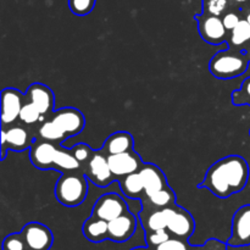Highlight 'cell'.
<instances>
[{
  "label": "cell",
  "instance_id": "obj_1",
  "mask_svg": "<svg viewBox=\"0 0 250 250\" xmlns=\"http://www.w3.org/2000/svg\"><path fill=\"white\" fill-rule=\"evenodd\" d=\"M249 180V165L239 155H229L212 164L198 187L207 188L215 197L226 199L241 192Z\"/></svg>",
  "mask_w": 250,
  "mask_h": 250
},
{
  "label": "cell",
  "instance_id": "obj_2",
  "mask_svg": "<svg viewBox=\"0 0 250 250\" xmlns=\"http://www.w3.org/2000/svg\"><path fill=\"white\" fill-rule=\"evenodd\" d=\"M250 62L244 50H232L227 48L215 54L209 62V70L214 77L231 80L243 75Z\"/></svg>",
  "mask_w": 250,
  "mask_h": 250
},
{
  "label": "cell",
  "instance_id": "obj_3",
  "mask_svg": "<svg viewBox=\"0 0 250 250\" xmlns=\"http://www.w3.org/2000/svg\"><path fill=\"white\" fill-rule=\"evenodd\" d=\"M87 194L88 183L83 175L67 171L56 182L55 198L63 207H78L84 202Z\"/></svg>",
  "mask_w": 250,
  "mask_h": 250
},
{
  "label": "cell",
  "instance_id": "obj_4",
  "mask_svg": "<svg viewBox=\"0 0 250 250\" xmlns=\"http://www.w3.org/2000/svg\"><path fill=\"white\" fill-rule=\"evenodd\" d=\"M227 244L234 248L250 246V204L243 205L234 212L231 225V237Z\"/></svg>",
  "mask_w": 250,
  "mask_h": 250
},
{
  "label": "cell",
  "instance_id": "obj_5",
  "mask_svg": "<svg viewBox=\"0 0 250 250\" xmlns=\"http://www.w3.org/2000/svg\"><path fill=\"white\" fill-rule=\"evenodd\" d=\"M194 19L198 22L200 37L205 42L212 45H217L226 41L227 29L222 22L221 16H214L203 12L202 15L194 16Z\"/></svg>",
  "mask_w": 250,
  "mask_h": 250
},
{
  "label": "cell",
  "instance_id": "obj_6",
  "mask_svg": "<svg viewBox=\"0 0 250 250\" xmlns=\"http://www.w3.org/2000/svg\"><path fill=\"white\" fill-rule=\"evenodd\" d=\"M85 176L98 187H106L114 181L115 177L110 170L107 155L103 149L99 151H93L92 158L87 163Z\"/></svg>",
  "mask_w": 250,
  "mask_h": 250
},
{
  "label": "cell",
  "instance_id": "obj_7",
  "mask_svg": "<svg viewBox=\"0 0 250 250\" xmlns=\"http://www.w3.org/2000/svg\"><path fill=\"white\" fill-rule=\"evenodd\" d=\"M128 211L126 202L116 193H107L102 195L93 207L92 215L105 221H111Z\"/></svg>",
  "mask_w": 250,
  "mask_h": 250
},
{
  "label": "cell",
  "instance_id": "obj_8",
  "mask_svg": "<svg viewBox=\"0 0 250 250\" xmlns=\"http://www.w3.org/2000/svg\"><path fill=\"white\" fill-rule=\"evenodd\" d=\"M27 250H49L53 247V232L45 225L29 222L21 231Z\"/></svg>",
  "mask_w": 250,
  "mask_h": 250
},
{
  "label": "cell",
  "instance_id": "obj_9",
  "mask_svg": "<svg viewBox=\"0 0 250 250\" xmlns=\"http://www.w3.org/2000/svg\"><path fill=\"white\" fill-rule=\"evenodd\" d=\"M107 163L115 178H121L129 173L138 172L144 165L141 156L133 150L107 155Z\"/></svg>",
  "mask_w": 250,
  "mask_h": 250
},
{
  "label": "cell",
  "instance_id": "obj_10",
  "mask_svg": "<svg viewBox=\"0 0 250 250\" xmlns=\"http://www.w3.org/2000/svg\"><path fill=\"white\" fill-rule=\"evenodd\" d=\"M26 95L15 88H5L1 92V122L2 126L11 125L20 119V111L24 104Z\"/></svg>",
  "mask_w": 250,
  "mask_h": 250
},
{
  "label": "cell",
  "instance_id": "obj_11",
  "mask_svg": "<svg viewBox=\"0 0 250 250\" xmlns=\"http://www.w3.org/2000/svg\"><path fill=\"white\" fill-rule=\"evenodd\" d=\"M53 121L63 129L68 137L80 134L85 125V119L80 110L75 107H63L54 112Z\"/></svg>",
  "mask_w": 250,
  "mask_h": 250
},
{
  "label": "cell",
  "instance_id": "obj_12",
  "mask_svg": "<svg viewBox=\"0 0 250 250\" xmlns=\"http://www.w3.org/2000/svg\"><path fill=\"white\" fill-rule=\"evenodd\" d=\"M137 221L136 217L129 211L125 212L121 216L107 222L109 229V239L116 243L127 242L136 232Z\"/></svg>",
  "mask_w": 250,
  "mask_h": 250
},
{
  "label": "cell",
  "instance_id": "obj_13",
  "mask_svg": "<svg viewBox=\"0 0 250 250\" xmlns=\"http://www.w3.org/2000/svg\"><path fill=\"white\" fill-rule=\"evenodd\" d=\"M194 229L195 222L189 211L176 204L175 212H173L167 226V231L170 232L171 236L188 241V238L194 232Z\"/></svg>",
  "mask_w": 250,
  "mask_h": 250
},
{
  "label": "cell",
  "instance_id": "obj_14",
  "mask_svg": "<svg viewBox=\"0 0 250 250\" xmlns=\"http://www.w3.org/2000/svg\"><path fill=\"white\" fill-rule=\"evenodd\" d=\"M26 99L39 110L42 116L53 111L55 104L53 90L43 83H33L29 85L26 92Z\"/></svg>",
  "mask_w": 250,
  "mask_h": 250
},
{
  "label": "cell",
  "instance_id": "obj_15",
  "mask_svg": "<svg viewBox=\"0 0 250 250\" xmlns=\"http://www.w3.org/2000/svg\"><path fill=\"white\" fill-rule=\"evenodd\" d=\"M58 148L51 142L33 141L29 151V159L31 163L41 170L54 167V160H55Z\"/></svg>",
  "mask_w": 250,
  "mask_h": 250
},
{
  "label": "cell",
  "instance_id": "obj_16",
  "mask_svg": "<svg viewBox=\"0 0 250 250\" xmlns=\"http://www.w3.org/2000/svg\"><path fill=\"white\" fill-rule=\"evenodd\" d=\"M176 204L172 207L163 208V209L151 210L148 212H141V221L143 225L144 232H153L158 229H167L168 222L175 212Z\"/></svg>",
  "mask_w": 250,
  "mask_h": 250
},
{
  "label": "cell",
  "instance_id": "obj_17",
  "mask_svg": "<svg viewBox=\"0 0 250 250\" xmlns=\"http://www.w3.org/2000/svg\"><path fill=\"white\" fill-rule=\"evenodd\" d=\"M146 189V197L154 194L167 186V180L163 171L154 164H144L139 170Z\"/></svg>",
  "mask_w": 250,
  "mask_h": 250
},
{
  "label": "cell",
  "instance_id": "obj_18",
  "mask_svg": "<svg viewBox=\"0 0 250 250\" xmlns=\"http://www.w3.org/2000/svg\"><path fill=\"white\" fill-rule=\"evenodd\" d=\"M133 137L129 132H115L111 136L107 137L104 146H103V150L105 151L106 155L126 153V151L133 150Z\"/></svg>",
  "mask_w": 250,
  "mask_h": 250
},
{
  "label": "cell",
  "instance_id": "obj_19",
  "mask_svg": "<svg viewBox=\"0 0 250 250\" xmlns=\"http://www.w3.org/2000/svg\"><path fill=\"white\" fill-rule=\"evenodd\" d=\"M83 234L85 239L93 243H100V242L109 239V229H107V221L99 219L97 216H90L85 220L82 227Z\"/></svg>",
  "mask_w": 250,
  "mask_h": 250
},
{
  "label": "cell",
  "instance_id": "obj_20",
  "mask_svg": "<svg viewBox=\"0 0 250 250\" xmlns=\"http://www.w3.org/2000/svg\"><path fill=\"white\" fill-rule=\"evenodd\" d=\"M119 180L121 190L128 198H132V199H142V197L146 195L144 183L139 171L138 172H133L127 176H124V177L119 178Z\"/></svg>",
  "mask_w": 250,
  "mask_h": 250
},
{
  "label": "cell",
  "instance_id": "obj_21",
  "mask_svg": "<svg viewBox=\"0 0 250 250\" xmlns=\"http://www.w3.org/2000/svg\"><path fill=\"white\" fill-rule=\"evenodd\" d=\"M32 142L29 141L28 132L23 127L15 126L6 129V148L7 150L23 151L32 146Z\"/></svg>",
  "mask_w": 250,
  "mask_h": 250
},
{
  "label": "cell",
  "instance_id": "obj_22",
  "mask_svg": "<svg viewBox=\"0 0 250 250\" xmlns=\"http://www.w3.org/2000/svg\"><path fill=\"white\" fill-rule=\"evenodd\" d=\"M148 200L149 204L151 205V209L148 210V211H151V210L156 209H163V208L172 207V205L176 204V194L173 192L172 188L170 186H166L163 189L158 190L154 194L148 195L146 198H142V200ZM148 211H142V212H148Z\"/></svg>",
  "mask_w": 250,
  "mask_h": 250
},
{
  "label": "cell",
  "instance_id": "obj_23",
  "mask_svg": "<svg viewBox=\"0 0 250 250\" xmlns=\"http://www.w3.org/2000/svg\"><path fill=\"white\" fill-rule=\"evenodd\" d=\"M81 167V163L76 159L72 151H65L58 149L54 160V167L61 171H75Z\"/></svg>",
  "mask_w": 250,
  "mask_h": 250
},
{
  "label": "cell",
  "instance_id": "obj_24",
  "mask_svg": "<svg viewBox=\"0 0 250 250\" xmlns=\"http://www.w3.org/2000/svg\"><path fill=\"white\" fill-rule=\"evenodd\" d=\"M39 136L48 142H63L68 138L67 134L63 132V129L59 126L53 120L48 122H44L39 128Z\"/></svg>",
  "mask_w": 250,
  "mask_h": 250
},
{
  "label": "cell",
  "instance_id": "obj_25",
  "mask_svg": "<svg viewBox=\"0 0 250 250\" xmlns=\"http://www.w3.org/2000/svg\"><path fill=\"white\" fill-rule=\"evenodd\" d=\"M250 42V23L246 20H241L239 23L231 31L229 43L232 46H242Z\"/></svg>",
  "mask_w": 250,
  "mask_h": 250
},
{
  "label": "cell",
  "instance_id": "obj_26",
  "mask_svg": "<svg viewBox=\"0 0 250 250\" xmlns=\"http://www.w3.org/2000/svg\"><path fill=\"white\" fill-rule=\"evenodd\" d=\"M231 99L236 106H242V105H249L250 106V77L243 81L239 89L232 93Z\"/></svg>",
  "mask_w": 250,
  "mask_h": 250
},
{
  "label": "cell",
  "instance_id": "obj_27",
  "mask_svg": "<svg viewBox=\"0 0 250 250\" xmlns=\"http://www.w3.org/2000/svg\"><path fill=\"white\" fill-rule=\"evenodd\" d=\"M229 0H203V12L214 16H222L229 9Z\"/></svg>",
  "mask_w": 250,
  "mask_h": 250
},
{
  "label": "cell",
  "instance_id": "obj_28",
  "mask_svg": "<svg viewBox=\"0 0 250 250\" xmlns=\"http://www.w3.org/2000/svg\"><path fill=\"white\" fill-rule=\"evenodd\" d=\"M95 2L97 0H68V7L77 16H85L93 11Z\"/></svg>",
  "mask_w": 250,
  "mask_h": 250
},
{
  "label": "cell",
  "instance_id": "obj_29",
  "mask_svg": "<svg viewBox=\"0 0 250 250\" xmlns=\"http://www.w3.org/2000/svg\"><path fill=\"white\" fill-rule=\"evenodd\" d=\"M42 114L39 112V110L34 106L32 103L24 102L23 106H22L21 111H20V120H21L23 124L27 125H33L41 119Z\"/></svg>",
  "mask_w": 250,
  "mask_h": 250
},
{
  "label": "cell",
  "instance_id": "obj_30",
  "mask_svg": "<svg viewBox=\"0 0 250 250\" xmlns=\"http://www.w3.org/2000/svg\"><path fill=\"white\" fill-rule=\"evenodd\" d=\"M171 238V233L167 229H158V231L146 232V242L149 248L154 249L158 246L163 244L164 242L168 241Z\"/></svg>",
  "mask_w": 250,
  "mask_h": 250
},
{
  "label": "cell",
  "instance_id": "obj_31",
  "mask_svg": "<svg viewBox=\"0 0 250 250\" xmlns=\"http://www.w3.org/2000/svg\"><path fill=\"white\" fill-rule=\"evenodd\" d=\"M2 250H27L22 233H12L5 237L2 242Z\"/></svg>",
  "mask_w": 250,
  "mask_h": 250
},
{
  "label": "cell",
  "instance_id": "obj_32",
  "mask_svg": "<svg viewBox=\"0 0 250 250\" xmlns=\"http://www.w3.org/2000/svg\"><path fill=\"white\" fill-rule=\"evenodd\" d=\"M189 244L185 239L177 238V237H171L168 241L164 242L163 244L158 246L153 250H188L189 249Z\"/></svg>",
  "mask_w": 250,
  "mask_h": 250
},
{
  "label": "cell",
  "instance_id": "obj_33",
  "mask_svg": "<svg viewBox=\"0 0 250 250\" xmlns=\"http://www.w3.org/2000/svg\"><path fill=\"white\" fill-rule=\"evenodd\" d=\"M71 151H72L73 155L76 156V159H77L81 164H84L89 161V159L92 158L93 151L94 150H92L87 144L80 143L76 146H73V148L71 149Z\"/></svg>",
  "mask_w": 250,
  "mask_h": 250
},
{
  "label": "cell",
  "instance_id": "obj_34",
  "mask_svg": "<svg viewBox=\"0 0 250 250\" xmlns=\"http://www.w3.org/2000/svg\"><path fill=\"white\" fill-rule=\"evenodd\" d=\"M227 246L229 244L225 243V242L219 241L216 238H210L202 246L189 247L188 250H227Z\"/></svg>",
  "mask_w": 250,
  "mask_h": 250
},
{
  "label": "cell",
  "instance_id": "obj_35",
  "mask_svg": "<svg viewBox=\"0 0 250 250\" xmlns=\"http://www.w3.org/2000/svg\"><path fill=\"white\" fill-rule=\"evenodd\" d=\"M241 17H239V15L237 14V12L234 11H229V12H226V14L222 16V22H224L225 27H226L227 32H231L232 29L234 28V27L237 26V24L239 23V21H241Z\"/></svg>",
  "mask_w": 250,
  "mask_h": 250
},
{
  "label": "cell",
  "instance_id": "obj_36",
  "mask_svg": "<svg viewBox=\"0 0 250 250\" xmlns=\"http://www.w3.org/2000/svg\"><path fill=\"white\" fill-rule=\"evenodd\" d=\"M6 129L2 127L1 129V160H5L6 158Z\"/></svg>",
  "mask_w": 250,
  "mask_h": 250
},
{
  "label": "cell",
  "instance_id": "obj_37",
  "mask_svg": "<svg viewBox=\"0 0 250 250\" xmlns=\"http://www.w3.org/2000/svg\"><path fill=\"white\" fill-rule=\"evenodd\" d=\"M131 250H153V249L149 248V247H137V248H133Z\"/></svg>",
  "mask_w": 250,
  "mask_h": 250
},
{
  "label": "cell",
  "instance_id": "obj_38",
  "mask_svg": "<svg viewBox=\"0 0 250 250\" xmlns=\"http://www.w3.org/2000/svg\"><path fill=\"white\" fill-rule=\"evenodd\" d=\"M234 2H237V4H244V2H248L249 0H233Z\"/></svg>",
  "mask_w": 250,
  "mask_h": 250
},
{
  "label": "cell",
  "instance_id": "obj_39",
  "mask_svg": "<svg viewBox=\"0 0 250 250\" xmlns=\"http://www.w3.org/2000/svg\"><path fill=\"white\" fill-rule=\"evenodd\" d=\"M244 51H246L247 56H248V59H249V61H250V46H249L248 49H246V50H244Z\"/></svg>",
  "mask_w": 250,
  "mask_h": 250
},
{
  "label": "cell",
  "instance_id": "obj_40",
  "mask_svg": "<svg viewBox=\"0 0 250 250\" xmlns=\"http://www.w3.org/2000/svg\"><path fill=\"white\" fill-rule=\"evenodd\" d=\"M246 19H247V21H248L249 23H250V12H249L248 15H247V17H246Z\"/></svg>",
  "mask_w": 250,
  "mask_h": 250
},
{
  "label": "cell",
  "instance_id": "obj_41",
  "mask_svg": "<svg viewBox=\"0 0 250 250\" xmlns=\"http://www.w3.org/2000/svg\"><path fill=\"white\" fill-rule=\"evenodd\" d=\"M249 134H250V131H249Z\"/></svg>",
  "mask_w": 250,
  "mask_h": 250
}]
</instances>
